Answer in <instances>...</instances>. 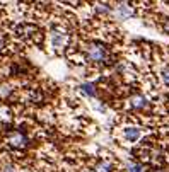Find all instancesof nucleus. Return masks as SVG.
Masks as SVG:
<instances>
[{
  "label": "nucleus",
  "instance_id": "nucleus-3",
  "mask_svg": "<svg viewBox=\"0 0 169 172\" xmlns=\"http://www.w3.org/2000/svg\"><path fill=\"white\" fill-rule=\"evenodd\" d=\"M5 142H7L12 148H24V146L27 145V136L22 131H17V130H15V131H9Z\"/></svg>",
  "mask_w": 169,
  "mask_h": 172
},
{
  "label": "nucleus",
  "instance_id": "nucleus-5",
  "mask_svg": "<svg viewBox=\"0 0 169 172\" xmlns=\"http://www.w3.org/2000/svg\"><path fill=\"white\" fill-rule=\"evenodd\" d=\"M116 165L111 158H99L97 162H94L91 167V172H114Z\"/></svg>",
  "mask_w": 169,
  "mask_h": 172
},
{
  "label": "nucleus",
  "instance_id": "nucleus-11",
  "mask_svg": "<svg viewBox=\"0 0 169 172\" xmlns=\"http://www.w3.org/2000/svg\"><path fill=\"white\" fill-rule=\"evenodd\" d=\"M130 172H142V169H140L138 165H133V167L130 169Z\"/></svg>",
  "mask_w": 169,
  "mask_h": 172
},
{
  "label": "nucleus",
  "instance_id": "nucleus-6",
  "mask_svg": "<svg viewBox=\"0 0 169 172\" xmlns=\"http://www.w3.org/2000/svg\"><path fill=\"white\" fill-rule=\"evenodd\" d=\"M128 106L132 107V109H135V111H143V109H147L149 107V101H147L145 95L135 94L128 99Z\"/></svg>",
  "mask_w": 169,
  "mask_h": 172
},
{
  "label": "nucleus",
  "instance_id": "nucleus-10",
  "mask_svg": "<svg viewBox=\"0 0 169 172\" xmlns=\"http://www.w3.org/2000/svg\"><path fill=\"white\" fill-rule=\"evenodd\" d=\"M4 46H5V38H4V34L0 33V51L4 50Z\"/></svg>",
  "mask_w": 169,
  "mask_h": 172
},
{
  "label": "nucleus",
  "instance_id": "nucleus-9",
  "mask_svg": "<svg viewBox=\"0 0 169 172\" xmlns=\"http://www.w3.org/2000/svg\"><path fill=\"white\" fill-rule=\"evenodd\" d=\"M161 29L164 31L166 34H169V17H166L164 21H162V24H161Z\"/></svg>",
  "mask_w": 169,
  "mask_h": 172
},
{
  "label": "nucleus",
  "instance_id": "nucleus-7",
  "mask_svg": "<svg viewBox=\"0 0 169 172\" xmlns=\"http://www.w3.org/2000/svg\"><path fill=\"white\" fill-rule=\"evenodd\" d=\"M114 14L120 19H128L133 15V9L130 4H118L116 7H114Z\"/></svg>",
  "mask_w": 169,
  "mask_h": 172
},
{
  "label": "nucleus",
  "instance_id": "nucleus-1",
  "mask_svg": "<svg viewBox=\"0 0 169 172\" xmlns=\"http://www.w3.org/2000/svg\"><path fill=\"white\" fill-rule=\"evenodd\" d=\"M82 56L87 63H92V65H104V63L109 62L111 53L103 43H96V41H91V43L84 44V51H82Z\"/></svg>",
  "mask_w": 169,
  "mask_h": 172
},
{
  "label": "nucleus",
  "instance_id": "nucleus-4",
  "mask_svg": "<svg viewBox=\"0 0 169 172\" xmlns=\"http://www.w3.org/2000/svg\"><path fill=\"white\" fill-rule=\"evenodd\" d=\"M142 136V130L138 126H126L122 130V140L125 143H135Z\"/></svg>",
  "mask_w": 169,
  "mask_h": 172
},
{
  "label": "nucleus",
  "instance_id": "nucleus-8",
  "mask_svg": "<svg viewBox=\"0 0 169 172\" xmlns=\"http://www.w3.org/2000/svg\"><path fill=\"white\" fill-rule=\"evenodd\" d=\"M159 77H161V82H162V84L169 87V65H164V66H162L161 72H159Z\"/></svg>",
  "mask_w": 169,
  "mask_h": 172
},
{
  "label": "nucleus",
  "instance_id": "nucleus-2",
  "mask_svg": "<svg viewBox=\"0 0 169 172\" xmlns=\"http://www.w3.org/2000/svg\"><path fill=\"white\" fill-rule=\"evenodd\" d=\"M70 43V31L65 26H55L48 33V46L55 53L63 51Z\"/></svg>",
  "mask_w": 169,
  "mask_h": 172
}]
</instances>
